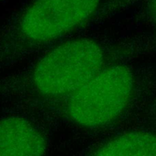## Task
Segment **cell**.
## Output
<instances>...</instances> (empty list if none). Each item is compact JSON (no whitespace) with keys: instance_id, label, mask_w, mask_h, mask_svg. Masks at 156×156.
Returning a JSON list of instances; mask_svg holds the SVG:
<instances>
[{"instance_id":"obj_1","label":"cell","mask_w":156,"mask_h":156,"mask_svg":"<svg viewBox=\"0 0 156 156\" xmlns=\"http://www.w3.org/2000/svg\"><path fill=\"white\" fill-rule=\"evenodd\" d=\"M102 61V51L93 41H71L41 60L34 71L35 83L46 95L73 93L101 71Z\"/></svg>"},{"instance_id":"obj_2","label":"cell","mask_w":156,"mask_h":156,"mask_svg":"<svg viewBox=\"0 0 156 156\" xmlns=\"http://www.w3.org/2000/svg\"><path fill=\"white\" fill-rule=\"evenodd\" d=\"M132 87V74L126 67L118 65L101 71L73 93L68 103L69 115L83 126H104L122 112Z\"/></svg>"},{"instance_id":"obj_3","label":"cell","mask_w":156,"mask_h":156,"mask_svg":"<svg viewBox=\"0 0 156 156\" xmlns=\"http://www.w3.org/2000/svg\"><path fill=\"white\" fill-rule=\"evenodd\" d=\"M99 0H37L26 12L22 28L29 38H55L87 19Z\"/></svg>"},{"instance_id":"obj_4","label":"cell","mask_w":156,"mask_h":156,"mask_svg":"<svg viewBox=\"0 0 156 156\" xmlns=\"http://www.w3.org/2000/svg\"><path fill=\"white\" fill-rule=\"evenodd\" d=\"M0 137V156H43L46 149L43 136L21 118L3 119Z\"/></svg>"},{"instance_id":"obj_5","label":"cell","mask_w":156,"mask_h":156,"mask_svg":"<svg viewBox=\"0 0 156 156\" xmlns=\"http://www.w3.org/2000/svg\"><path fill=\"white\" fill-rule=\"evenodd\" d=\"M94 156H156V136L141 132L127 133L106 143Z\"/></svg>"},{"instance_id":"obj_6","label":"cell","mask_w":156,"mask_h":156,"mask_svg":"<svg viewBox=\"0 0 156 156\" xmlns=\"http://www.w3.org/2000/svg\"><path fill=\"white\" fill-rule=\"evenodd\" d=\"M154 9L155 10V12H156V0L155 1V4H154Z\"/></svg>"}]
</instances>
